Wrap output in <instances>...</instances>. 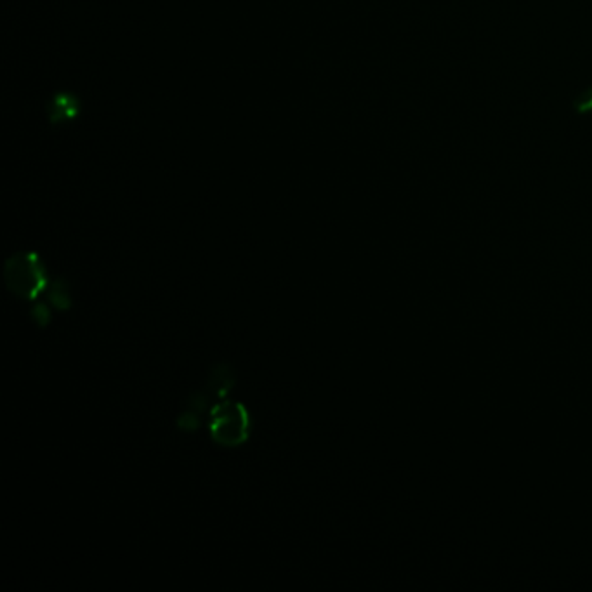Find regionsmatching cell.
<instances>
[{"mask_svg": "<svg viewBox=\"0 0 592 592\" xmlns=\"http://www.w3.org/2000/svg\"><path fill=\"white\" fill-rule=\"evenodd\" d=\"M7 289L20 299L36 300L47 287L44 262L34 252H18L5 262Z\"/></svg>", "mask_w": 592, "mask_h": 592, "instance_id": "7a4b0ae2", "label": "cell"}, {"mask_svg": "<svg viewBox=\"0 0 592 592\" xmlns=\"http://www.w3.org/2000/svg\"><path fill=\"white\" fill-rule=\"evenodd\" d=\"M252 419L242 404L222 400L209 410V435L214 444L235 448L251 438Z\"/></svg>", "mask_w": 592, "mask_h": 592, "instance_id": "6da1fadb", "label": "cell"}, {"mask_svg": "<svg viewBox=\"0 0 592 592\" xmlns=\"http://www.w3.org/2000/svg\"><path fill=\"white\" fill-rule=\"evenodd\" d=\"M80 111V98L72 91H60L47 103V118L51 125H63L74 122Z\"/></svg>", "mask_w": 592, "mask_h": 592, "instance_id": "277c9868", "label": "cell"}, {"mask_svg": "<svg viewBox=\"0 0 592 592\" xmlns=\"http://www.w3.org/2000/svg\"><path fill=\"white\" fill-rule=\"evenodd\" d=\"M573 108L579 115H589L592 113V87L584 89L573 101Z\"/></svg>", "mask_w": 592, "mask_h": 592, "instance_id": "5b68a950", "label": "cell"}, {"mask_svg": "<svg viewBox=\"0 0 592 592\" xmlns=\"http://www.w3.org/2000/svg\"><path fill=\"white\" fill-rule=\"evenodd\" d=\"M235 375L231 369L226 365H220L218 369L211 372L209 380L205 384V389L196 393L191 400L189 405L185 410V413L180 419V429L183 431H193L200 426L202 413L207 410V398L209 396H224L228 391L233 388Z\"/></svg>", "mask_w": 592, "mask_h": 592, "instance_id": "3957f363", "label": "cell"}]
</instances>
